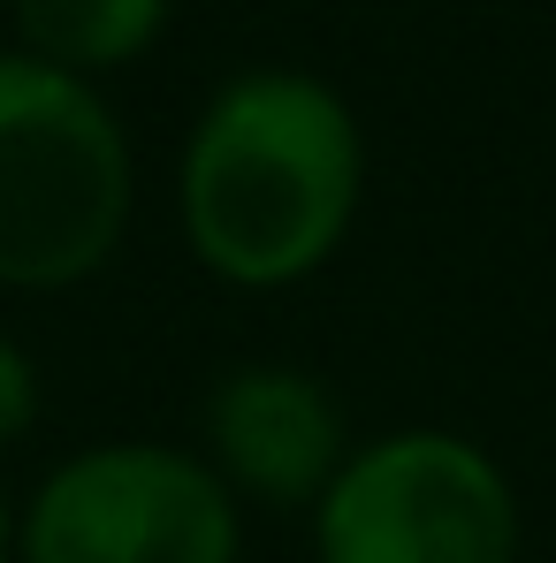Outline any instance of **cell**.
<instances>
[{"label": "cell", "mask_w": 556, "mask_h": 563, "mask_svg": "<svg viewBox=\"0 0 556 563\" xmlns=\"http://www.w3.org/2000/svg\"><path fill=\"white\" fill-rule=\"evenodd\" d=\"M138 213V153L115 99L0 54V289L54 297L115 267Z\"/></svg>", "instance_id": "2"}, {"label": "cell", "mask_w": 556, "mask_h": 563, "mask_svg": "<svg viewBox=\"0 0 556 563\" xmlns=\"http://www.w3.org/2000/svg\"><path fill=\"white\" fill-rule=\"evenodd\" d=\"M8 8H15V38H23L15 54L99 85L161 46L176 0H8Z\"/></svg>", "instance_id": "6"}, {"label": "cell", "mask_w": 556, "mask_h": 563, "mask_svg": "<svg viewBox=\"0 0 556 563\" xmlns=\"http://www.w3.org/2000/svg\"><path fill=\"white\" fill-rule=\"evenodd\" d=\"M198 434H206L198 457L221 472V487L244 510H305V518L328 495V479L344 472V457L359 450L336 388L290 358L229 366L206 388Z\"/></svg>", "instance_id": "5"}, {"label": "cell", "mask_w": 556, "mask_h": 563, "mask_svg": "<svg viewBox=\"0 0 556 563\" xmlns=\"http://www.w3.org/2000/svg\"><path fill=\"white\" fill-rule=\"evenodd\" d=\"M46 411V380H39V358L0 328V450H15Z\"/></svg>", "instance_id": "7"}, {"label": "cell", "mask_w": 556, "mask_h": 563, "mask_svg": "<svg viewBox=\"0 0 556 563\" xmlns=\"http://www.w3.org/2000/svg\"><path fill=\"white\" fill-rule=\"evenodd\" d=\"M244 503L190 442H85L15 510V563H237Z\"/></svg>", "instance_id": "4"}, {"label": "cell", "mask_w": 556, "mask_h": 563, "mask_svg": "<svg viewBox=\"0 0 556 563\" xmlns=\"http://www.w3.org/2000/svg\"><path fill=\"white\" fill-rule=\"evenodd\" d=\"M0 563H15V503L0 495Z\"/></svg>", "instance_id": "8"}, {"label": "cell", "mask_w": 556, "mask_h": 563, "mask_svg": "<svg viewBox=\"0 0 556 563\" xmlns=\"http://www.w3.org/2000/svg\"><path fill=\"white\" fill-rule=\"evenodd\" d=\"M359 206L367 130L328 77L268 62L206 92L176 153V221L221 289L268 297L313 282L351 244Z\"/></svg>", "instance_id": "1"}, {"label": "cell", "mask_w": 556, "mask_h": 563, "mask_svg": "<svg viewBox=\"0 0 556 563\" xmlns=\"http://www.w3.org/2000/svg\"><path fill=\"white\" fill-rule=\"evenodd\" d=\"M526 510L495 450L458 427H389L359 442L313 503L320 563H519Z\"/></svg>", "instance_id": "3"}]
</instances>
